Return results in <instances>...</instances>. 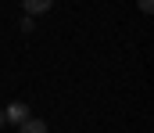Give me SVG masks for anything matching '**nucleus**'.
I'll return each instance as SVG.
<instances>
[{"instance_id": "obj_1", "label": "nucleus", "mask_w": 154, "mask_h": 133, "mask_svg": "<svg viewBox=\"0 0 154 133\" xmlns=\"http://www.w3.org/2000/svg\"><path fill=\"white\" fill-rule=\"evenodd\" d=\"M25 119H29V104H18V101L4 112V122H14V126H18V122H25Z\"/></svg>"}, {"instance_id": "obj_2", "label": "nucleus", "mask_w": 154, "mask_h": 133, "mask_svg": "<svg viewBox=\"0 0 154 133\" xmlns=\"http://www.w3.org/2000/svg\"><path fill=\"white\" fill-rule=\"evenodd\" d=\"M22 7H25V14H43L54 7V0H22Z\"/></svg>"}, {"instance_id": "obj_3", "label": "nucleus", "mask_w": 154, "mask_h": 133, "mask_svg": "<svg viewBox=\"0 0 154 133\" xmlns=\"http://www.w3.org/2000/svg\"><path fill=\"white\" fill-rule=\"evenodd\" d=\"M18 133H47V122L43 119H25V122H18Z\"/></svg>"}, {"instance_id": "obj_4", "label": "nucleus", "mask_w": 154, "mask_h": 133, "mask_svg": "<svg viewBox=\"0 0 154 133\" xmlns=\"http://www.w3.org/2000/svg\"><path fill=\"white\" fill-rule=\"evenodd\" d=\"M136 4H140V11H147V14L154 11V0H136Z\"/></svg>"}, {"instance_id": "obj_5", "label": "nucleus", "mask_w": 154, "mask_h": 133, "mask_svg": "<svg viewBox=\"0 0 154 133\" xmlns=\"http://www.w3.org/2000/svg\"><path fill=\"white\" fill-rule=\"evenodd\" d=\"M0 126H4V112H0Z\"/></svg>"}]
</instances>
